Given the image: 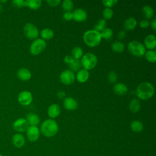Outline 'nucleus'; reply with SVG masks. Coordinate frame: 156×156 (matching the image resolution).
<instances>
[{
  "label": "nucleus",
  "mask_w": 156,
  "mask_h": 156,
  "mask_svg": "<svg viewBox=\"0 0 156 156\" xmlns=\"http://www.w3.org/2000/svg\"><path fill=\"white\" fill-rule=\"evenodd\" d=\"M154 94V87L149 82H144L139 84L136 90V94L141 100H147Z\"/></svg>",
  "instance_id": "obj_1"
},
{
  "label": "nucleus",
  "mask_w": 156,
  "mask_h": 156,
  "mask_svg": "<svg viewBox=\"0 0 156 156\" xmlns=\"http://www.w3.org/2000/svg\"><path fill=\"white\" fill-rule=\"evenodd\" d=\"M40 130L44 136L46 137H52L57 133L58 126L55 120L48 119L42 122Z\"/></svg>",
  "instance_id": "obj_2"
},
{
  "label": "nucleus",
  "mask_w": 156,
  "mask_h": 156,
  "mask_svg": "<svg viewBox=\"0 0 156 156\" xmlns=\"http://www.w3.org/2000/svg\"><path fill=\"white\" fill-rule=\"evenodd\" d=\"M100 32L94 30H89L86 31L83 36L85 43L90 47H95L98 46L101 41Z\"/></svg>",
  "instance_id": "obj_3"
},
{
  "label": "nucleus",
  "mask_w": 156,
  "mask_h": 156,
  "mask_svg": "<svg viewBox=\"0 0 156 156\" xmlns=\"http://www.w3.org/2000/svg\"><path fill=\"white\" fill-rule=\"evenodd\" d=\"M80 62L81 65L83 66L84 69L88 71L96 66L98 63V58L96 55L94 54L88 52L82 57Z\"/></svg>",
  "instance_id": "obj_4"
},
{
  "label": "nucleus",
  "mask_w": 156,
  "mask_h": 156,
  "mask_svg": "<svg viewBox=\"0 0 156 156\" xmlns=\"http://www.w3.org/2000/svg\"><path fill=\"white\" fill-rule=\"evenodd\" d=\"M127 47L129 52L136 57H141L146 52V48L144 44L136 40L129 42Z\"/></svg>",
  "instance_id": "obj_5"
},
{
  "label": "nucleus",
  "mask_w": 156,
  "mask_h": 156,
  "mask_svg": "<svg viewBox=\"0 0 156 156\" xmlns=\"http://www.w3.org/2000/svg\"><path fill=\"white\" fill-rule=\"evenodd\" d=\"M46 46V41L43 39L37 38L30 44V52L34 55H38L44 51Z\"/></svg>",
  "instance_id": "obj_6"
},
{
  "label": "nucleus",
  "mask_w": 156,
  "mask_h": 156,
  "mask_svg": "<svg viewBox=\"0 0 156 156\" xmlns=\"http://www.w3.org/2000/svg\"><path fill=\"white\" fill-rule=\"evenodd\" d=\"M24 33L26 37L30 40L37 38L39 34L38 29L30 23H27L25 24L24 27Z\"/></svg>",
  "instance_id": "obj_7"
},
{
  "label": "nucleus",
  "mask_w": 156,
  "mask_h": 156,
  "mask_svg": "<svg viewBox=\"0 0 156 156\" xmlns=\"http://www.w3.org/2000/svg\"><path fill=\"white\" fill-rule=\"evenodd\" d=\"M60 79L63 84L71 85L74 82L75 76L73 71L70 69H66L60 74Z\"/></svg>",
  "instance_id": "obj_8"
},
{
  "label": "nucleus",
  "mask_w": 156,
  "mask_h": 156,
  "mask_svg": "<svg viewBox=\"0 0 156 156\" xmlns=\"http://www.w3.org/2000/svg\"><path fill=\"white\" fill-rule=\"evenodd\" d=\"M29 127V125L24 118H18L13 124V129L18 132H24Z\"/></svg>",
  "instance_id": "obj_9"
},
{
  "label": "nucleus",
  "mask_w": 156,
  "mask_h": 156,
  "mask_svg": "<svg viewBox=\"0 0 156 156\" xmlns=\"http://www.w3.org/2000/svg\"><path fill=\"white\" fill-rule=\"evenodd\" d=\"M40 132L37 126H29L26 130V136L28 140L30 142L37 141L40 137Z\"/></svg>",
  "instance_id": "obj_10"
},
{
  "label": "nucleus",
  "mask_w": 156,
  "mask_h": 156,
  "mask_svg": "<svg viewBox=\"0 0 156 156\" xmlns=\"http://www.w3.org/2000/svg\"><path fill=\"white\" fill-rule=\"evenodd\" d=\"M18 101L23 105H28L32 101V95L30 91H23L18 94Z\"/></svg>",
  "instance_id": "obj_11"
},
{
  "label": "nucleus",
  "mask_w": 156,
  "mask_h": 156,
  "mask_svg": "<svg viewBox=\"0 0 156 156\" xmlns=\"http://www.w3.org/2000/svg\"><path fill=\"white\" fill-rule=\"evenodd\" d=\"M73 18L76 21L82 22L86 20L87 18V12L82 9H77L73 13Z\"/></svg>",
  "instance_id": "obj_12"
},
{
  "label": "nucleus",
  "mask_w": 156,
  "mask_h": 156,
  "mask_svg": "<svg viewBox=\"0 0 156 156\" xmlns=\"http://www.w3.org/2000/svg\"><path fill=\"white\" fill-rule=\"evenodd\" d=\"M12 143L13 146L17 148H21L25 144V138L24 136L20 133H15L12 138Z\"/></svg>",
  "instance_id": "obj_13"
},
{
  "label": "nucleus",
  "mask_w": 156,
  "mask_h": 156,
  "mask_svg": "<svg viewBox=\"0 0 156 156\" xmlns=\"http://www.w3.org/2000/svg\"><path fill=\"white\" fill-rule=\"evenodd\" d=\"M64 107L68 110H74L78 107L77 102L71 97H68L65 98L63 101Z\"/></svg>",
  "instance_id": "obj_14"
},
{
  "label": "nucleus",
  "mask_w": 156,
  "mask_h": 156,
  "mask_svg": "<svg viewBox=\"0 0 156 156\" xmlns=\"http://www.w3.org/2000/svg\"><path fill=\"white\" fill-rule=\"evenodd\" d=\"M149 50L154 49L156 46V37L154 35H148L144 39V45Z\"/></svg>",
  "instance_id": "obj_15"
},
{
  "label": "nucleus",
  "mask_w": 156,
  "mask_h": 156,
  "mask_svg": "<svg viewBox=\"0 0 156 156\" xmlns=\"http://www.w3.org/2000/svg\"><path fill=\"white\" fill-rule=\"evenodd\" d=\"M26 119L30 126H37L40 121L39 116L34 113H29L26 115Z\"/></svg>",
  "instance_id": "obj_16"
},
{
  "label": "nucleus",
  "mask_w": 156,
  "mask_h": 156,
  "mask_svg": "<svg viewBox=\"0 0 156 156\" xmlns=\"http://www.w3.org/2000/svg\"><path fill=\"white\" fill-rule=\"evenodd\" d=\"M60 113V108L56 104H51L48 109V115L51 118L57 117Z\"/></svg>",
  "instance_id": "obj_17"
},
{
  "label": "nucleus",
  "mask_w": 156,
  "mask_h": 156,
  "mask_svg": "<svg viewBox=\"0 0 156 156\" xmlns=\"http://www.w3.org/2000/svg\"><path fill=\"white\" fill-rule=\"evenodd\" d=\"M17 76L21 80H28L31 77V73L27 68H22L18 71Z\"/></svg>",
  "instance_id": "obj_18"
},
{
  "label": "nucleus",
  "mask_w": 156,
  "mask_h": 156,
  "mask_svg": "<svg viewBox=\"0 0 156 156\" xmlns=\"http://www.w3.org/2000/svg\"><path fill=\"white\" fill-rule=\"evenodd\" d=\"M127 86L122 83H116L113 86L114 92L118 95H124L127 92Z\"/></svg>",
  "instance_id": "obj_19"
},
{
  "label": "nucleus",
  "mask_w": 156,
  "mask_h": 156,
  "mask_svg": "<svg viewBox=\"0 0 156 156\" xmlns=\"http://www.w3.org/2000/svg\"><path fill=\"white\" fill-rule=\"evenodd\" d=\"M89 77V73L88 71L85 69H82L78 71L77 74H76V79L78 82L80 83H83L85 82Z\"/></svg>",
  "instance_id": "obj_20"
},
{
  "label": "nucleus",
  "mask_w": 156,
  "mask_h": 156,
  "mask_svg": "<svg viewBox=\"0 0 156 156\" xmlns=\"http://www.w3.org/2000/svg\"><path fill=\"white\" fill-rule=\"evenodd\" d=\"M136 25H137L136 20L133 17H130L124 21V27L127 30H131L134 29L136 27Z\"/></svg>",
  "instance_id": "obj_21"
},
{
  "label": "nucleus",
  "mask_w": 156,
  "mask_h": 156,
  "mask_svg": "<svg viewBox=\"0 0 156 156\" xmlns=\"http://www.w3.org/2000/svg\"><path fill=\"white\" fill-rule=\"evenodd\" d=\"M130 128L134 132L138 133L143 130V124L139 120H134L130 124Z\"/></svg>",
  "instance_id": "obj_22"
},
{
  "label": "nucleus",
  "mask_w": 156,
  "mask_h": 156,
  "mask_svg": "<svg viewBox=\"0 0 156 156\" xmlns=\"http://www.w3.org/2000/svg\"><path fill=\"white\" fill-rule=\"evenodd\" d=\"M41 0H27L26 1V6L31 9L37 10L41 7Z\"/></svg>",
  "instance_id": "obj_23"
},
{
  "label": "nucleus",
  "mask_w": 156,
  "mask_h": 156,
  "mask_svg": "<svg viewBox=\"0 0 156 156\" xmlns=\"http://www.w3.org/2000/svg\"><path fill=\"white\" fill-rule=\"evenodd\" d=\"M141 105L140 101L136 99H133L130 101L129 109L133 113H136L140 110Z\"/></svg>",
  "instance_id": "obj_24"
},
{
  "label": "nucleus",
  "mask_w": 156,
  "mask_h": 156,
  "mask_svg": "<svg viewBox=\"0 0 156 156\" xmlns=\"http://www.w3.org/2000/svg\"><path fill=\"white\" fill-rule=\"evenodd\" d=\"M40 35L43 39L49 40L54 37V32L49 28H44L41 30Z\"/></svg>",
  "instance_id": "obj_25"
},
{
  "label": "nucleus",
  "mask_w": 156,
  "mask_h": 156,
  "mask_svg": "<svg viewBox=\"0 0 156 156\" xmlns=\"http://www.w3.org/2000/svg\"><path fill=\"white\" fill-rule=\"evenodd\" d=\"M112 49L116 52H122L124 50V45L121 41H115L111 45Z\"/></svg>",
  "instance_id": "obj_26"
},
{
  "label": "nucleus",
  "mask_w": 156,
  "mask_h": 156,
  "mask_svg": "<svg viewBox=\"0 0 156 156\" xmlns=\"http://www.w3.org/2000/svg\"><path fill=\"white\" fill-rule=\"evenodd\" d=\"M142 12L144 16L147 19H151L154 16V10L149 5H145L142 9Z\"/></svg>",
  "instance_id": "obj_27"
},
{
  "label": "nucleus",
  "mask_w": 156,
  "mask_h": 156,
  "mask_svg": "<svg viewBox=\"0 0 156 156\" xmlns=\"http://www.w3.org/2000/svg\"><path fill=\"white\" fill-rule=\"evenodd\" d=\"M72 57L75 59H79L83 56V50L79 46H76L71 51Z\"/></svg>",
  "instance_id": "obj_28"
},
{
  "label": "nucleus",
  "mask_w": 156,
  "mask_h": 156,
  "mask_svg": "<svg viewBox=\"0 0 156 156\" xmlns=\"http://www.w3.org/2000/svg\"><path fill=\"white\" fill-rule=\"evenodd\" d=\"M62 7L65 12H71L74 7V4L71 0H64L62 3Z\"/></svg>",
  "instance_id": "obj_29"
},
{
  "label": "nucleus",
  "mask_w": 156,
  "mask_h": 156,
  "mask_svg": "<svg viewBox=\"0 0 156 156\" xmlns=\"http://www.w3.org/2000/svg\"><path fill=\"white\" fill-rule=\"evenodd\" d=\"M146 58L150 62L154 63L156 61V52L154 50H149L144 54Z\"/></svg>",
  "instance_id": "obj_30"
},
{
  "label": "nucleus",
  "mask_w": 156,
  "mask_h": 156,
  "mask_svg": "<svg viewBox=\"0 0 156 156\" xmlns=\"http://www.w3.org/2000/svg\"><path fill=\"white\" fill-rule=\"evenodd\" d=\"M100 34L101 38L102 37L105 40H109L113 36V31L110 28L107 27L105 28L102 31H101V33H100Z\"/></svg>",
  "instance_id": "obj_31"
},
{
  "label": "nucleus",
  "mask_w": 156,
  "mask_h": 156,
  "mask_svg": "<svg viewBox=\"0 0 156 156\" xmlns=\"http://www.w3.org/2000/svg\"><path fill=\"white\" fill-rule=\"evenodd\" d=\"M106 26V20L104 19H101L94 26V30L99 32L102 31Z\"/></svg>",
  "instance_id": "obj_32"
},
{
  "label": "nucleus",
  "mask_w": 156,
  "mask_h": 156,
  "mask_svg": "<svg viewBox=\"0 0 156 156\" xmlns=\"http://www.w3.org/2000/svg\"><path fill=\"white\" fill-rule=\"evenodd\" d=\"M69 68H71L70 70L72 71H78L80 70V68L81 67V62L79 59H75L73 60V62L69 65Z\"/></svg>",
  "instance_id": "obj_33"
},
{
  "label": "nucleus",
  "mask_w": 156,
  "mask_h": 156,
  "mask_svg": "<svg viewBox=\"0 0 156 156\" xmlns=\"http://www.w3.org/2000/svg\"><path fill=\"white\" fill-rule=\"evenodd\" d=\"M103 16L106 20H110L113 16V12L110 8H105L102 12Z\"/></svg>",
  "instance_id": "obj_34"
},
{
  "label": "nucleus",
  "mask_w": 156,
  "mask_h": 156,
  "mask_svg": "<svg viewBox=\"0 0 156 156\" xmlns=\"http://www.w3.org/2000/svg\"><path fill=\"white\" fill-rule=\"evenodd\" d=\"M107 78H108V80L109 81V82L113 83H115L116 82L117 79H118V76L115 71H112L109 72V73L108 74Z\"/></svg>",
  "instance_id": "obj_35"
},
{
  "label": "nucleus",
  "mask_w": 156,
  "mask_h": 156,
  "mask_svg": "<svg viewBox=\"0 0 156 156\" xmlns=\"http://www.w3.org/2000/svg\"><path fill=\"white\" fill-rule=\"evenodd\" d=\"M102 4L107 7V8H110L114 5H115L117 2V0H104L102 1Z\"/></svg>",
  "instance_id": "obj_36"
},
{
  "label": "nucleus",
  "mask_w": 156,
  "mask_h": 156,
  "mask_svg": "<svg viewBox=\"0 0 156 156\" xmlns=\"http://www.w3.org/2000/svg\"><path fill=\"white\" fill-rule=\"evenodd\" d=\"M12 3L17 7H22L26 6V1L24 0H13Z\"/></svg>",
  "instance_id": "obj_37"
},
{
  "label": "nucleus",
  "mask_w": 156,
  "mask_h": 156,
  "mask_svg": "<svg viewBox=\"0 0 156 156\" xmlns=\"http://www.w3.org/2000/svg\"><path fill=\"white\" fill-rule=\"evenodd\" d=\"M63 18L66 21H70L73 18V13L71 12H66L63 13Z\"/></svg>",
  "instance_id": "obj_38"
},
{
  "label": "nucleus",
  "mask_w": 156,
  "mask_h": 156,
  "mask_svg": "<svg viewBox=\"0 0 156 156\" xmlns=\"http://www.w3.org/2000/svg\"><path fill=\"white\" fill-rule=\"evenodd\" d=\"M46 2L51 6L55 7L57 6L61 2L60 0H48L46 1Z\"/></svg>",
  "instance_id": "obj_39"
},
{
  "label": "nucleus",
  "mask_w": 156,
  "mask_h": 156,
  "mask_svg": "<svg viewBox=\"0 0 156 156\" xmlns=\"http://www.w3.org/2000/svg\"><path fill=\"white\" fill-rule=\"evenodd\" d=\"M74 60V58L71 55H66L64 58V62L68 65H70Z\"/></svg>",
  "instance_id": "obj_40"
},
{
  "label": "nucleus",
  "mask_w": 156,
  "mask_h": 156,
  "mask_svg": "<svg viewBox=\"0 0 156 156\" xmlns=\"http://www.w3.org/2000/svg\"><path fill=\"white\" fill-rule=\"evenodd\" d=\"M149 26V23L147 20H144L140 22V26L141 28H147Z\"/></svg>",
  "instance_id": "obj_41"
},
{
  "label": "nucleus",
  "mask_w": 156,
  "mask_h": 156,
  "mask_svg": "<svg viewBox=\"0 0 156 156\" xmlns=\"http://www.w3.org/2000/svg\"><path fill=\"white\" fill-rule=\"evenodd\" d=\"M57 96H58L59 98L62 99V98H63L65 97V93L63 91H62V90H59V91L57 93Z\"/></svg>",
  "instance_id": "obj_42"
},
{
  "label": "nucleus",
  "mask_w": 156,
  "mask_h": 156,
  "mask_svg": "<svg viewBox=\"0 0 156 156\" xmlns=\"http://www.w3.org/2000/svg\"><path fill=\"white\" fill-rule=\"evenodd\" d=\"M125 37H126V32L124 30H121L118 34V37L119 39H123Z\"/></svg>",
  "instance_id": "obj_43"
},
{
  "label": "nucleus",
  "mask_w": 156,
  "mask_h": 156,
  "mask_svg": "<svg viewBox=\"0 0 156 156\" xmlns=\"http://www.w3.org/2000/svg\"><path fill=\"white\" fill-rule=\"evenodd\" d=\"M151 27H152V29L155 31L156 30V19L155 18L152 20V21H151Z\"/></svg>",
  "instance_id": "obj_44"
},
{
  "label": "nucleus",
  "mask_w": 156,
  "mask_h": 156,
  "mask_svg": "<svg viewBox=\"0 0 156 156\" xmlns=\"http://www.w3.org/2000/svg\"><path fill=\"white\" fill-rule=\"evenodd\" d=\"M2 10H3V7H2V5L0 4V13L2 12Z\"/></svg>",
  "instance_id": "obj_45"
},
{
  "label": "nucleus",
  "mask_w": 156,
  "mask_h": 156,
  "mask_svg": "<svg viewBox=\"0 0 156 156\" xmlns=\"http://www.w3.org/2000/svg\"><path fill=\"white\" fill-rule=\"evenodd\" d=\"M5 2H7V1H0V2H1V3H4Z\"/></svg>",
  "instance_id": "obj_46"
},
{
  "label": "nucleus",
  "mask_w": 156,
  "mask_h": 156,
  "mask_svg": "<svg viewBox=\"0 0 156 156\" xmlns=\"http://www.w3.org/2000/svg\"><path fill=\"white\" fill-rule=\"evenodd\" d=\"M0 156H3V155H2L1 154H0Z\"/></svg>",
  "instance_id": "obj_47"
}]
</instances>
